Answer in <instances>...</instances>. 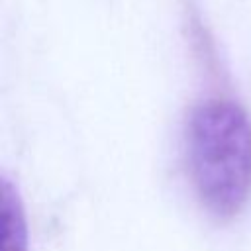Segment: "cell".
<instances>
[{
    "label": "cell",
    "instance_id": "cell-1",
    "mask_svg": "<svg viewBox=\"0 0 251 251\" xmlns=\"http://www.w3.org/2000/svg\"><path fill=\"white\" fill-rule=\"evenodd\" d=\"M186 165L200 204L218 220L251 198V120L233 100L208 98L186 122Z\"/></svg>",
    "mask_w": 251,
    "mask_h": 251
},
{
    "label": "cell",
    "instance_id": "cell-2",
    "mask_svg": "<svg viewBox=\"0 0 251 251\" xmlns=\"http://www.w3.org/2000/svg\"><path fill=\"white\" fill-rule=\"evenodd\" d=\"M0 251H27V226L18 190L2 176L0 180Z\"/></svg>",
    "mask_w": 251,
    "mask_h": 251
}]
</instances>
